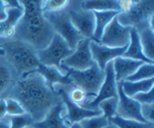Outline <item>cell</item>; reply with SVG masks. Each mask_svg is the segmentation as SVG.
<instances>
[{"label": "cell", "mask_w": 154, "mask_h": 128, "mask_svg": "<svg viewBox=\"0 0 154 128\" xmlns=\"http://www.w3.org/2000/svg\"><path fill=\"white\" fill-rule=\"evenodd\" d=\"M70 128H81V127L79 125V123H73V124H71Z\"/></svg>", "instance_id": "39"}, {"label": "cell", "mask_w": 154, "mask_h": 128, "mask_svg": "<svg viewBox=\"0 0 154 128\" xmlns=\"http://www.w3.org/2000/svg\"><path fill=\"white\" fill-rule=\"evenodd\" d=\"M68 75L72 84L82 88L91 98L98 94L99 89L105 79V71L99 68L96 64L84 71L69 70Z\"/></svg>", "instance_id": "6"}, {"label": "cell", "mask_w": 154, "mask_h": 128, "mask_svg": "<svg viewBox=\"0 0 154 128\" xmlns=\"http://www.w3.org/2000/svg\"><path fill=\"white\" fill-rule=\"evenodd\" d=\"M35 72L38 73L44 79L46 84L51 88H53V89L58 87V86L73 85L68 74H64L62 71H60L59 69H57V68L39 65Z\"/></svg>", "instance_id": "17"}, {"label": "cell", "mask_w": 154, "mask_h": 128, "mask_svg": "<svg viewBox=\"0 0 154 128\" xmlns=\"http://www.w3.org/2000/svg\"><path fill=\"white\" fill-rule=\"evenodd\" d=\"M91 40L82 39L74 48L73 52L62 61V66L72 71H84L95 65L89 48Z\"/></svg>", "instance_id": "10"}, {"label": "cell", "mask_w": 154, "mask_h": 128, "mask_svg": "<svg viewBox=\"0 0 154 128\" xmlns=\"http://www.w3.org/2000/svg\"><path fill=\"white\" fill-rule=\"evenodd\" d=\"M123 56H125V58H131V60L142 61V63L154 64V61L148 60L145 56V55H144L142 46H141V43H140V38H139L138 31L133 28H131V30L130 43H128V47H126V50Z\"/></svg>", "instance_id": "20"}, {"label": "cell", "mask_w": 154, "mask_h": 128, "mask_svg": "<svg viewBox=\"0 0 154 128\" xmlns=\"http://www.w3.org/2000/svg\"><path fill=\"white\" fill-rule=\"evenodd\" d=\"M81 7L91 11H118V1H84Z\"/></svg>", "instance_id": "24"}, {"label": "cell", "mask_w": 154, "mask_h": 128, "mask_svg": "<svg viewBox=\"0 0 154 128\" xmlns=\"http://www.w3.org/2000/svg\"><path fill=\"white\" fill-rule=\"evenodd\" d=\"M0 58H4V49L0 46Z\"/></svg>", "instance_id": "41"}, {"label": "cell", "mask_w": 154, "mask_h": 128, "mask_svg": "<svg viewBox=\"0 0 154 128\" xmlns=\"http://www.w3.org/2000/svg\"><path fill=\"white\" fill-rule=\"evenodd\" d=\"M105 79H104L103 83H102L100 89L98 91V94L91 100L85 103L80 107L84 108V109L91 110V111H99L98 106L101 102L108 98L112 97H118L117 94V82L115 79V75H114L113 70V63L110 61L106 65L105 67Z\"/></svg>", "instance_id": "9"}, {"label": "cell", "mask_w": 154, "mask_h": 128, "mask_svg": "<svg viewBox=\"0 0 154 128\" xmlns=\"http://www.w3.org/2000/svg\"><path fill=\"white\" fill-rule=\"evenodd\" d=\"M150 78H154V64L143 63L142 65L138 68V70L125 81L134 82V81L147 80V79H150Z\"/></svg>", "instance_id": "26"}, {"label": "cell", "mask_w": 154, "mask_h": 128, "mask_svg": "<svg viewBox=\"0 0 154 128\" xmlns=\"http://www.w3.org/2000/svg\"><path fill=\"white\" fill-rule=\"evenodd\" d=\"M11 128H27L34 124V120L27 113L18 116H7Z\"/></svg>", "instance_id": "30"}, {"label": "cell", "mask_w": 154, "mask_h": 128, "mask_svg": "<svg viewBox=\"0 0 154 128\" xmlns=\"http://www.w3.org/2000/svg\"><path fill=\"white\" fill-rule=\"evenodd\" d=\"M118 83H120L123 92L130 97H133L134 95L138 94V93L149 91L150 89L154 88V78H150V79L143 81H134V82L122 81V82Z\"/></svg>", "instance_id": "23"}, {"label": "cell", "mask_w": 154, "mask_h": 128, "mask_svg": "<svg viewBox=\"0 0 154 128\" xmlns=\"http://www.w3.org/2000/svg\"><path fill=\"white\" fill-rule=\"evenodd\" d=\"M69 16L80 36L83 39L94 41L95 34V14L94 11L86 10L81 7L80 9L69 8L67 7Z\"/></svg>", "instance_id": "11"}, {"label": "cell", "mask_w": 154, "mask_h": 128, "mask_svg": "<svg viewBox=\"0 0 154 128\" xmlns=\"http://www.w3.org/2000/svg\"><path fill=\"white\" fill-rule=\"evenodd\" d=\"M135 1H118V7H119V13H125L130 11L133 8Z\"/></svg>", "instance_id": "35"}, {"label": "cell", "mask_w": 154, "mask_h": 128, "mask_svg": "<svg viewBox=\"0 0 154 128\" xmlns=\"http://www.w3.org/2000/svg\"><path fill=\"white\" fill-rule=\"evenodd\" d=\"M126 47L113 48L102 45V44L96 42V41H91L89 42V48H91V56H93V60L96 65L100 69H102V70H105L107 64L115 60L116 58L123 56L126 50Z\"/></svg>", "instance_id": "15"}, {"label": "cell", "mask_w": 154, "mask_h": 128, "mask_svg": "<svg viewBox=\"0 0 154 128\" xmlns=\"http://www.w3.org/2000/svg\"><path fill=\"white\" fill-rule=\"evenodd\" d=\"M5 104H6V112L7 116H18L25 113V111L18 100H16L12 97H5Z\"/></svg>", "instance_id": "32"}, {"label": "cell", "mask_w": 154, "mask_h": 128, "mask_svg": "<svg viewBox=\"0 0 154 128\" xmlns=\"http://www.w3.org/2000/svg\"><path fill=\"white\" fill-rule=\"evenodd\" d=\"M23 16L16 27V40L29 44L35 50H41L48 45L54 32L41 10V1H20Z\"/></svg>", "instance_id": "2"}, {"label": "cell", "mask_w": 154, "mask_h": 128, "mask_svg": "<svg viewBox=\"0 0 154 128\" xmlns=\"http://www.w3.org/2000/svg\"><path fill=\"white\" fill-rule=\"evenodd\" d=\"M7 117V112H6V104L5 100L1 98L0 100V120L4 119Z\"/></svg>", "instance_id": "36"}, {"label": "cell", "mask_w": 154, "mask_h": 128, "mask_svg": "<svg viewBox=\"0 0 154 128\" xmlns=\"http://www.w3.org/2000/svg\"><path fill=\"white\" fill-rule=\"evenodd\" d=\"M71 1L67 0H49V1H41V10L43 13L48 12H57L66 9Z\"/></svg>", "instance_id": "29"}, {"label": "cell", "mask_w": 154, "mask_h": 128, "mask_svg": "<svg viewBox=\"0 0 154 128\" xmlns=\"http://www.w3.org/2000/svg\"><path fill=\"white\" fill-rule=\"evenodd\" d=\"M65 106L59 103L46 114V116L39 122H35L33 128H70L71 124L65 118Z\"/></svg>", "instance_id": "16"}, {"label": "cell", "mask_w": 154, "mask_h": 128, "mask_svg": "<svg viewBox=\"0 0 154 128\" xmlns=\"http://www.w3.org/2000/svg\"><path fill=\"white\" fill-rule=\"evenodd\" d=\"M19 79V75L5 58H0V100L8 97Z\"/></svg>", "instance_id": "18"}, {"label": "cell", "mask_w": 154, "mask_h": 128, "mask_svg": "<svg viewBox=\"0 0 154 128\" xmlns=\"http://www.w3.org/2000/svg\"><path fill=\"white\" fill-rule=\"evenodd\" d=\"M153 16V1H135L133 8L125 13H119L117 16V19L122 26L136 29L138 31L148 26L150 19Z\"/></svg>", "instance_id": "7"}, {"label": "cell", "mask_w": 154, "mask_h": 128, "mask_svg": "<svg viewBox=\"0 0 154 128\" xmlns=\"http://www.w3.org/2000/svg\"><path fill=\"white\" fill-rule=\"evenodd\" d=\"M54 89L58 91V93L61 97L62 103L65 106V118L70 124H73V123H79L82 120L86 119V118H91V117H96V116H100L102 115L101 111H91V110H88L84 109V108L80 107V106L74 104L72 103L68 97H67L66 91L64 86H58Z\"/></svg>", "instance_id": "12"}, {"label": "cell", "mask_w": 154, "mask_h": 128, "mask_svg": "<svg viewBox=\"0 0 154 128\" xmlns=\"http://www.w3.org/2000/svg\"><path fill=\"white\" fill-rule=\"evenodd\" d=\"M7 97L18 100L34 123L41 121L54 106L62 102L58 91L49 87L36 72L20 78Z\"/></svg>", "instance_id": "1"}, {"label": "cell", "mask_w": 154, "mask_h": 128, "mask_svg": "<svg viewBox=\"0 0 154 128\" xmlns=\"http://www.w3.org/2000/svg\"><path fill=\"white\" fill-rule=\"evenodd\" d=\"M72 52L73 49L69 47L66 41L54 33L48 45L41 50H37V58L40 65L57 68L62 71V61L68 58Z\"/></svg>", "instance_id": "5"}, {"label": "cell", "mask_w": 154, "mask_h": 128, "mask_svg": "<svg viewBox=\"0 0 154 128\" xmlns=\"http://www.w3.org/2000/svg\"><path fill=\"white\" fill-rule=\"evenodd\" d=\"M109 123L110 121L107 118L103 115H100V116L86 118L79 122V125L81 128H105Z\"/></svg>", "instance_id": "31"}, {"label": "cell", "mask_w": 154, "mask_h": 128, "mask_svg": "<svg viewBox=\"0 0 154 128\" xmlns=\"http://www.w3.org/2000/svg\"><path fill=\"white\" fill-rule=\"evenodd\" d=\"M131 30V28L122 26L119 23L116 16L105 28L99 43L113 48L126 47L130 43Z\"/></svg>", "instance_id": "8"}, {"label": "cell", "mask_w": 154, "mask_h": 128, "mask_svg": "<svg viewBox=\"0 0 154 128\" xmlns=\"http://www.w3.org/2000/svg\"><path fill=\"white\" fill-rule=\"evenodd\" d=\"M105 128H117V126H116V125H114L113 123H111V122H110Z\"/></svg>", "instance_id": "40"}, {"label": "cell", "mask_w": 154, "mask_h": 128, "mask_svg": "<svg viewBox=\"0 0 154 128\" xmlns=\"http://www.w3.org/2000/svg\"><path fill=\"white\" fill-rule=\"evenodd\" d=\"M7 16L0 22V38L11 40L14 38L16 27L23 16V7L20 1H5Z\"/></svg>", "instance_id": "13"}, {"label": "cell", "mask_w": 154, "mask_h": 128, "mask_svg": "<svg viewBox=\"0 0 154 128\" xmlns=\"http://www.w3.org/2000/svg\"><path fill=\"white\" fill-rule=\"evenodd\" d=\"M116 125L117 128H154V123L139 122L135 120H126L116 116L110 121Z\"/></svg>", "instance_id": "28"}, {"label": "cell", "mask_w": 154, "mask_h": 128, "mask_svg": "<svg viewBox=\"0 0 154 128\" xmlns=\"http://www.w3.org/2000/svg\"><path fill=\"white\" fill-rule=\"evenodd\" d=\"M95 14V34L94 41L100 42L102 34L111 21L119 14L118 11H94Z\"/></svg>", "instance_id": "22"}, {"label": "cell", "mask_w": 154, "mask_h": 128, "mask_svg": "<svg viewBox=\"0 0 154 128\" xmlns=\"http://www.w3.org/2000/svg\"><path fill=\"white\" fill-rule=\"evenodd\" d=\"M141 116L147 123H154V104L141 105Z\"/></svg>", "instance_id": "34"}, {"label": "cell", "mask_w": 154, "mask_h": 128, "mask_svg": "<svg viewBox=\"0 0 154 128\" xmlns=\"http://www.w3.org/2000/svg\"><path fill=\"white\" fill-rule=\"evenodd\" d=\"M0 128H11V124H9L8 118L7 117L0 120Z\"/></svg>", "instance_id": "38"}, {"label": "cell", "mask_w": 154, "mask_h": 128, "mask_svg": "<svg viewBox=\"0 0 154 128\" xmlns=\"http://www.w3.org/2000/svg\"><path fill=\"white\" fill-rule=\"evenodd\" d=\"M7 16L5 1H0V22H3Z\"/></svg>", "instance_id": "37"}, {"label": "cell", "mask_w": 154, "mask_h": 128, "mask_svg": "<svg viewBox=\"0 0 154 128\" xmlns=\"http://www.w3.org/2000/svg\"><path fill=\"white\" fill-rule=\"evenodd\" d=\"M117 105H118V97H112L101 102L98 106V110L101 111L102 115L107 118L109 121L116 117L117 112Z\"/></svg>", "instance_id": "27"}, {"label": "cell", "mask_w": 154, "mask_h": 128, "mask_svg": "<svg viewBox=\"0 0 154 128\" xmlns=\"http://www.w3.org/2000/svg\"><path fill=\"white\" fill-rule=\"evenodd\" d=\"M43 14L44 18L51 24L54 33L61 36L67 42L69 47L74 50L79 41H81L83 38L80 36V34L77 32L75 27L72 24L67 8L61 11L48 12V13Z\"/></svg>", "instance_id": "4"}, {"label": "cell", "mask_w": 154, "mask_h": 128, "mask_svg": "<svg viewBox=\"0 0 154 128\" xmlns=\"http://www.w3.org/2000/svg\"><path fill=\"white\" fill-rule=\"evenodd\" d=\"M112 63L114 75H115V79L117 83L128 79L143 64L142 61L131 60V58H125V56L116 58L115 60L112 61Z\"/></svg>", "instance_id": "19"}, {"label": "cell", "mask_w": 154, "mask_h": 128, "mask_svg": "<svg viewBox=\"0 0 154 128\" xmlns=\"http://www.w3.org/2000/svg\"><path fill=\"white\" fill-rule=\"evenodd\" d=\"M143 52L148 60L154 61V29L148 26L138 30Z\"/></svg>", "instance_id": "21"}, {"label": "cell", "mask_w": 154, "mask_h": 128, "mask_svg": "<svg viewBox=\"0 0 154 128\" xmlns=\"http://www.w3.org/2000/svg\"><path fill=\"white\" fill-rule=\"evenodd\" d=\"M4 49V58L16 71L19 77L35 72L40 65L37 58V51L23 41L11 39L1 45Z\"/></svg>", "instance_id": "3"}, {"label": "cell", "mask_w": 154, "mask_h": 128, "mask_svg": "<svg viewBox=\"0 0 154 128\" xmlns=\"http://www.w3.org/2000/svg\"><path fill=\"white\" fill-rule=\"evenodd\" d=\"M27 128H33V127H32V126H30V127H27Z\"/></svg>", "instance_id": "42"}, {"label": "cell", "mask_w": 154, "mask_h": 128, "mask_svg": "<svg viewBox=\"0 0 154 128\" xmlns=\"http://www.w3.org/2000/svg\"><path fill=\"white\" fill-rule=\"evenodd\" d=\"M65 88V91L67 94V97L71 100L72 103L78 105V106H82L85 103L91 100V98L89 95L86 93L82 88L78 87L75 85H70V86H64Z\"/></svg>", "instance_id": "25"}, {"label": "cell", "mask_w": 154, "mask_h": 128, "mask_svg": "<svg viewBox=\"0 0 154 128\" xmlns=\"http://www.w3.org/2000/svg\"><path fill=\"white\" fill-rule=\"evenodd\" d=\"M118 105L116 116L126 120H135L139 122H145L141 116V105L135 100L128 97L123 92L120 83H117Z\"/></svg>", "instance_id": "14"}, {"label": "cell", "mask_w": 154, "mask_h": 128, "mask_svg": "<svg viewBox=\"0 0 154 128\" xmlns=\"http://www.w3.org/2000/svg\"><path fill=\"white\" fill-rule=\"evenodd\" d=\"M133 100H135L137 103H139L140 105H150L154 104V88L150 89L149 91L141 92L138 94L134 95Z\"/></svg>", "instance_id": "33"}]
</instances>
